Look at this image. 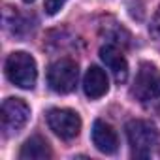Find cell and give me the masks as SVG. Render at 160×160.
Returning a JSON list of instances; mask_svg holds the SVG:
<instances>
[{"instance_id":"cell-14","label":"cell","mask_w":160,"mask_h":160,"mask_svg":"<svg viewBox=\"0 0 160 160\" xmlns=\"http://www.w3.org/2000/svg\"><path fill=\"white\" fill-rule=\"evenodd\" d=\"M25 2H34V0H25Z\"/></svg>"},{"instance_id":"cell-13","label":"cell","mask_w":160,"mask_h":160,"mask_svg":"<svg viewBox=\"0 0 160 160\" xmlns=\"http://www.w3.org/2000/svg\"><path fill=\"white\" fill-rule=\"evenodd\" d=\"M149 30H151V34H152L156 40H160V8L156 10L154 17H152V21H151V27H149Z\"/></svg>"},{"instance_id":"cell-12","label":"cell","mask_w":160,"mask_h":160,"mask_svg":"<svg viewBox=\"0 0 160 160\" xmlns=\"http://www.w3.org/2000/svg\"><path fill=\"white\" fill-rule=\"evenodd\" d=\"M64 4H66V0H45L43 8H45V13L55 15V13H58V12H60V8H62Z\"/></svg>"},{"instance_id":"cell-5","label":"cell","mask_w":160,"mask_h":160,"mask_svg":"<svg viewBox=\"0 0 160 160\" xmlns=\"http://www.w3.org/2000/svg\"><path fill=\"white\" fill-rule=\"evenodd\" d=\"M30 119V108L21 98H8L2 104V130L6 136L17 134Z\"/></svg>"},{"instance_id":"cell-11","label":"cell","mask_w":160,"mask_h":160,"mask_svg":"<svg viewBox=\"0 0 160 160\" xmlns=\"http://www.w3.org/2000/svg\"><path fill=\"white\" fill-rule=\"evenodd\" d=\"M102 34H106V40H108V43H115V45H122V47H126L128 43H130V34L121 27V25H117V23H113V25H106L104 28H102Z\"/></svg>"},{"instance_id":"cell-2","label":"cell","mask_w":160,"mask_h":160,"mask_svg":"<svg viewBox=\"0 0 160 160\" xmlns=\"http://www.w3.org/2000/svg\"><path fill=\"white\" fill-rule=\"evenodd\" d=\"M126 138H128L132 156L147 158L152 152V147L156 145L158 134H156V128L149 121L134 119V121H128L126 124Z\"/></svg>"},{"instance_id":"cell-9","label":"cell","mask_w":160,"mask_h":160,"mask_svg":"<svg viewBox=\"0 0 160 160\" xmlns=\"http://www.w3.org/2000/svg\"><path fill=\"white\" fill-rule=\"evenodd\" d=\"M109 89V81H108V75L102 68L98 66H91L83 77V91L91 100H98L102 98Z\"/></svg>"},{"instance_id":"cell-10","label":"cell","mask_w":160,"mask_h":160,"mask_svg":"<svg viewBox=\"0 0 160 160\" xmlns=\"http://www.w3.org/2000/svg\"><path fill=\"white\" fill-rule=\"evenodd\" d=\"M19 158L21 160H45V158H51V149L42 136H32L23 143L19 151Z\"/></svg>"},{"instance_id":"cell-6","label":"cell","mask_w":160,"mask_h":160,"mask_svg":"<svg viewBox=\"0 0 160 160\" xmlns=\"http://www.w3.org/2000/svg\"><path fill=\"white\" fill-rule=\"evenodd\" d=\"M47 124L62 139H73L81 130V119L72 109H51L47 113Z\"/></svg>"},{"instance_id":"cell-4","label":"cell","mask_w":160,"mask_h":160,"mask_svg":"<svg viewBox=\"0 0 160 160\" xmlns=\"http://www.w3.org/2000/svg\"><path fill=\"white\" fill-rule=\"evenodd\" d=\"M77 77H79L77 64L72 58H60V60H57V62H53L49 66L47 83L55 92L68 94V92H72L75 89Z\"/></svg>"},{"instance_id":"cell-7","label":"cell","mask_w":160,"mask_h":160,"mask_svg":"<svg viewBox=\"0 0 160 160\" xmlns=\"http://www.w3.org/2000/svg\"><path fill=\"white\" fill-rule=\"evenodd\" d=\"M100 58L113 73L117 83H124L128 77V62L122 55V49L115 43H106L100 47Z\"/></svg>"},{"instance_id":"cell-3","label":"cell","mask_w":160,"mask_h":160,"mask_svg":"<svg viewBox=\"0 0 160 160\" xmlns=\"http://www.w3.org/2000/svg\"><path fill=\"white\" fill-rule=\"evenodd\" d=\"M132 94L141 104L160 102V70L151 64L143 62L136 73V81L132 85Z\"/></svg>"},{"instance_id":"cell-1","label":"cell","mask_w":160,"mask_h":160,"mask_svg":"<svg viewBox=\"0 0 160 160\" xmlns=\"http://www.w3.org/2000/svg\"><path fill=\"white\" fill-rule=\"evenodd\" d=\"M6 77L10 83L21 89H34L36 79H38V70H36V60L25 53V51H15L6 58Z\"/></svg>"},{"instance_id":"cell-8","label":"cell","mask_w":160,"mask_h":160,"mask_svg":"<svg viewBox=\"0 0 160 160\" xmlns=\"http://www.w3.org/2000/svg\"><path fill=\"white\" fill-rule=\"evenodd\" d=\"M92 143L104 154H113L119 149L117 132L113 130L111 124H108V122H104L100 119L94 121V126H92Z\"/></svg>"}]
</instances>
